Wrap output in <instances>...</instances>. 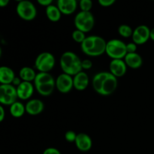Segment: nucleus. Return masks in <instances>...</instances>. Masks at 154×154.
I'll use <instances>...</instances> for the list:
<instances>
[{
	"instance_id": "10",
	"label": "nucleus",
	"mask_w": 154,
	"mask_h": 154,
	"mask_svg": "<svg viewBox=\"0 0 154 154\" xmlns=\"http://www.w3.org/2000/svg\"><path fill=\"white\" fill-rule=\"evenodd\" d=\"M150 29L146 25H140L133 30L132 42L137 45H142L150 40Z\"/></svg>"
},
{
	"instance_id": "18",
	"label": "nucleus",
	"mask_w": 154,
	"mask_h": 154,
	"mask_svg": "<svg viewBox=\"0 0 154 154\" xmlns=\"http://www.w3.org/2000/svg\"><path fill=\"white\" fill-rule=\"evenodd\" d=\"M123 60H124L127 67L133 69H139L140 67H141L143 64L142 57L137 52L127 54Z\"/></svg>"
},
{
	"instance_id": "32",
	"label": "nucleus",
	"mask_w": 154,
	"mask_h": 154,
	"mask_svg": "<svg viewBox=\"0 0 154 154\" xmlns=\"http://www.w3.org/2000/svg\"><path fill=\"white\" fill-rule=\"evenodd\" d=\"M22 80L20 79V78L19 76L18 77H15L14 78V80H13V81H12V85L13 86H14L15 87H18V86L20 85V84H21V83H22Z\"/></svg>"
},
{
	"instance_id": "38",
	"label": "nucleus",
	"mask_w": 154,
	"mask_h": 154,
	"mask_svg": "<svg viewBox=\"0 0 154 154\" xmlns=\"http://www.w3.org/2000/svg\"><path fill=\"white\" fill-rule=\"evenodd\" d=\"M151 1H154V0H151Z\"/></svg>"
},
{
	"instance_id": "2",
	"label": "nucleus",
	"mask_w": 154,
	"mask_h": 154,
	"mask_svg": "<svg viewBox=\"0 0 154 154\" xmlns=\"http://www.w3.org/2000/svg\"><path fill=\"white\" fill-rule=\"evenodd\" d=\"M107 42L99 35L87 36L81 44V51L87 56L96 57L105 53Z\"/></svg>"
},
{
	"instance_id": "25",
	"label": "nucleus",
	"mask_w": 154,
	"mask_h": 154,
	"mask_svg": "<svg viewBox=\"0 0 154 154\" xmlns=\"http://www.w3.org/2000/svg\"><path fill=\"white\" fill-rule=\"evenodd\" d=\"M79 6L82 11H90L93 8L92 0H80Z\"/></svg>"
},
{
	"instance_id": "19",
	"label": "nucleus",
	"mask_w": 154,
	"mask_h": 154,
	"mask_svg": "<svg viewBox=\"0 0 154 154\" xmlns=\"http://www.w3.org/2000/svg\"><path fill=\"white\" fill-rule=\"evenodd\" d=\"M16 77L11 68L6 66H0V84H11Z\"/></svg>"
},
{
	"instance_id": "7",
	"label": "nucleus",
	"mask_w": 154,
	"mask_h": 154,
	"mask_svg": "<svg viewBox=\"0 0 154 154\" xmlns=\"http://www.w3.org/2000/svg\"><path fill=\"white\" fill-rule=\"evenodd\" d=\"M17 14L25 21H32L37 16V8L29 0H23L17 3L16 7Z\"/></svg>"
},
{
	"instance_id": "11",
	"label": "nucleus",
	"mask_w": 154,
	"mask_h": 154,
	"mask_svg": "<svg viewBox=\"0 0 154 154\" xmlns=\"http://www.w3.org/2000/svg\"><path fill=\"white\" fill-rule=\"evenodd\" d=\"M56 88L60 93H68L74 88L73 77L67 74L62 73L55 80Z\"/></svg>"
},
{
	"instance_id": "4",
	"label": "nucleus",
	"mask_w": 154,
	"mask_h": 154,
	"mask_svg": "<svg viewBox=\"0 0 154 154\" xmlns=\"http://www.w3.org/2000/svg\"><path fill=\"white\" fill-rule=\"evenodd\" d=\"M35 89L42 96H50L56 88L54 77L49 72H38L34 81Z\"/></svg>"
},
{
	"instance_id": "8",
	"label": "nucleus",
	"mask_w": 154,
	"mask_h": 154,
	"mask_svg": "<svg viewBox=\"0 0 154 154\" xmlns=\"http://www.w3.org/2000/svg\"><path fill=\"white\" fill-rule=\"evenodd\" d=\"M56 64L55 57L50 52H42L35 60V68L38 72H49Z\"/></svg>"
},
{
	"instance_id": "20",
	"label": "nucleus",
	"mask_w": 154,
	"mask_h": 154,
	"mask_svg": "<svg viewBox=\"0 0 154 154\" xmlns=\"http://www.w3.org/2000/svg\"><path fill=\"white\" fill-rule=\"evenodd\" d=\"M45 14H46L48 19L51 22H58L61 19L62 13L57 5H51L46 7Z\"/></svg>"
},
{
	"instance_id": "22",
	"label": "nucleus",
	"mask_w": 154,
	"mask_h": 154,
	"mask_svg": "<svg viewBox=\"0 0 154 154\" xmlns=\"http://www.w3.org/2000/svg\"><path fill=\"white\" fill-rule=\"evenodd\" d=\"M37 73L31 67L29 66H24L21 68L19 71V77L23 81H27V82H32L35 78Z\"/></svg>"
},
{
	"instance_id": "12",
	"label": "nucleus",
	"mask_w": 154,
	"mask_h": 154,
	"mask_svg": "<svg viewBox=\"0 0 154 154\" xmlns=\"http://www.w3.org/2000/svg\"><path fill=\"white\" fill-rule=\"evenodd\" d=\"M17 88L18 99L23 101L29 100L30 98L32 96L35 90L34 84L27 81H22L20 84Z\"/></svg>"
},
{
	"instance_id": "5",
	"label": "nucleus",
	"mask_w": 154,
	"mask_h": 154,
	"mask_svg": "<svg viewBox=\"0 0 154 154\" xmlns=\"http://www.w3.org/2000/svg\"><path fill=\"white\" fill-rule=\"evenodd\" d=\"M105 54L112 60H123L127 54L126 44L120 39H111L107 42Z\"/></svg>"
},
{
	"instance_id": "39",
	"label": "nucleus",
	"mask_w": 154,
	"mask_h": 154,
	"mask_svg": "<svg viewBox=\"0 0 154 154\" xmlns=\"http://www.w3.org/2000/svg\"><path fill=\"white\" fill-rule=\"evenodd\" d=\"M79 1H80V0H79Z\"/></svg>"
},
{
	"instance_id": "13",
	"label": "nucleus",
	"mask_w": 154,
	"mask_h": 154,
	"mask_svg": "<svg viewBox=\"0 0 154 154\" xmlns=\"http://www.w3.org/2000/svg\"><path fill=\"white\" fill-rule=\"evenodd\" d=\"M75 144L78 150L81 152L90 151L93 147V141L91 137L84 132H81L77 135Z\"/></svg>"
},
{
	"instance_id": "16",
	"label": "nucleus",
	"mask_w": 154,
	"mask_h": 154,
	"mask_svg": "<svg viewBox=\"0 0 154 154\" xmlns=\"http://www.w3.org/2000/svg\"><path fill=\"white\" fill-rule=\"evenodd\" d=\"M57 6L62 14L71 15L78 8V0H57Z\"/></svg>"
},
{
	"instance_id": "28",
	"label": "nucleus",
	"mask_w": 154,
	"mask_h": 154,
	"mask_svg": "<svg viewBox=\"0 0 154 154\" xmlns=\"http://www.w3.org/2000/svg\"><path fill=\"white\" fill-rule=\"evenodd\" d=\"M83 70H89L93 67V63L90 60H84L81 62Z\"/></svg>"
},
{
	"instance_id": "31",
	"label": "nucleus",
	"mask_w": 154,
	"mask_h": 154,
	"mask_svg": "<svg viewBox=\"0 0 154 154\" xmlns=\"http://www.w3.org/2000/svg\"><path fill=\"white\" fill-rule=\"evenodd\" d=\"M37 2L40 5L45 6V7H48V6L52 5V2L54 0H36Z\"/></svg>"
},
{
	"instance_id": "30",
	"label": "nucleus",
	"mask_w": 154,
	"mask_h": 154,
	"mask_svg": "<svg viewBox=\"0 0 154 154\" xmlns=\"http://www.w3.org/2000/svg\"><path fill=\"white\" fill-rule=\"evenodd\" d=\"M42 154H61V152L55 147H48L44 150Z\"/></svg>"
},
{
	"instance_id": "27",
	"label": "nucleus",
	"mask_w": 154,
	"mask_h": 154,
	"mask_svg": "<svg viewBox=\"0 0 154 154\" xmlns=\"http://www.w3.org/2000/svg\"><path fill=\"white\" fill-rule=\"evenodd\" d=\"M137 47H138V45L135 43H134L133 42L126 44V51H127V54L136 53Z\"/></svg>"
},
{
	"instance_id": "14",
	"label": "nucleus",
	"mask_w": 154,
	"mask_h": 154,
	"mask_svg": "<svg viewBox=\"0 0 154 154\" xmlns=\"http://www.w3.org/2000/svg\"><path fill=\"white\" fill-rule=\"evenodd\" d=\"M26 113L31 116L39 115L45 109V104L38 99H29L25 105Z\"/></svg>"
},
{
	"instance_id": "26",
	"label": "nucleus",
	"mask_w": 154,
	"mask_h": 154,
	"mask_svg": "<svg viewBox=\"0 0 154 154\" xmlns=\"http://www.w3.org/2000/svg\"><path fill=\"white\" fill-rule=\"evenodd\" d=\"M78 134L75 133V132L72 130H69L65 134V139L69 143H75V139Z\"/></svg>"
},
{
	"instance_id": "6",
	"label": "nucleus",
	"mask_w": 154,
	"mask_h": 154,
	"mask_svg": "<svg viewBox=\"0 0 154 154\" xmlns=\"http://www.w3.org/2000/svg\"><path fill=\"white\" fill-rule=\"evenodd\" d=\"M74 23L76 29H79L84 33L89 32L95 26V17L91 11L78 12L74 19Z\"/></svg>"
},
{
	"instance_id": "36",
	"label": "nucleus",
	"mask_w": 154,
	"mask_h": 154,
	"mask_svg": "<svg viewBox=\"0 0 154 154\" xmlns=\"http://www.w3.org/2000/svg\"><path fill=\"white\" fill-rule=\"evenodd\" d=\"M2 48L0 47V58L2 57Z\"/></svg>"
},
{
	"instance_id": "23",
	"label": "nucleus",
	"mask_w": 154,
	"mask_h": 154,
	"mask_svg": "<svg viewBox=\"0 0 154 154\" xmlns=\"http://www.w3.org/2000/svg\"><path fill=\"white\" fill-rule=\"evenodd\" d=\"M133 30L134 29H132V27L127 24H122L118 27V33L120 34V35L123 38H126L132 37Z\"/></svg>"
},
{
	"instance_id": "33",
	"label": "nucleus",
	"mask_w": 154,
	"mask_h": 154,
	"mask_svg": "<svg viewBox=\"0 0 154 154\" xmlns=\"http://www.w3.org/2000/svg\"><path fill=\"white\" fill-rule=\"evenodd\" d=\"M5 111L3 108V105H0V123L5 120Z\"/></svg>"
},
{
	"instance_id": "24",
	"label": "nucleus",
	"mask_w": 154,
	"mask_h": 154,
	"mask_svg": "<svg viewBox=\"0 0 154 154\" xmlns=\"http://www.w3.org/2000/svg\"><path fill=\"white\" fill-rule=\"evenodd\" d=\"M72 37L75 42L81 44L87 36H86V33H84V32L79 29H75L72 32Z\"/></svg>"
},
{
	"instance_id": "15",
	"label": "nucleus",
	"mask_w": 154,
	"mask_h": 154,
	"mask_svg": "<svg viewBox=\"0 0 154 154\" xmlns=\"http://www.w3.org/2000/svg\"><path fill=\"white\" fill-rule=\"evenodd\" d=\"M109 72L116 78H121L127 72V66L124 60H112L109 64Z\"/></svg>"
},
{
	"instance_id": "34",
	"label": "nucleus",
	"mask_w": 154,
	"mask_h": 154,
	"mask_svg": "<svg viewBox=\"0 0 154 154\" xmlns=\"http://www.w3.org/2000/svg\"><path fill=\"white\" fill-rule=\"evenodd\" d=\"M10 2V0H0V8L6 7Z\"/></svg>"
},
{
	"instance_id": "21",
	"label": "nucleus",
	"mask_w": 154,
	"mask_h": 154,
	"mask_svg": "<svg viewBox=\"0 0 154 154\" xmlns=\"http://www.w3.org/2000/svg\"><path fill=\"white\" fill-rule=\"evenodd\" d=\"M9 107H10L9 108V112H10L11 115L14 117V118H20L25 114V105H23L21 102L17 101Z\"/></svg>"
},
{
	"instance_id": "35",
	"label": "nucleus",
	"mask_w": 154,
	"mask_h": 154,
	"mask_svg": "<svg viewBox=\"0 0 154 154\" xmlns=\"http://www.w3.org/2000/svg\"><path fill=\"white\" fill-rule=\"evenodd\" d=\"M150 39H151L153 42H154V28L150 29Z\"/></svg>"
},
{
	"instance_id": "29",
	"label": "nucleus",
	"mask_w": 154,
	"mask_h": 154,
	"mask_svg": "<svg viewBox=\"0 0 154 154\" xmlns=\"http://www.w3.org/2000/svg\"><path fill=\"white\" fill-rule=\"evenodd\" d=\"M116 0H98V2L102 7H110L115 3Z\"/></svg>"
},
{
	"instance_id": "17",
	"label": "nucleus",
	"mask_w": 154,
	"mask_h": 154,
	"mask_svg": "<svg viewBox=\"0 0 154 154\" xmlns=\"http://www.w3.org/2000/svg\"><path fill=\"white\" fill-rule=\"evenodd\" d=\"M90 83V78L86 72L81 71L73 76L74 88L78 91H84L87 88Z\"/></svg>"
},
{
	"instance_id": "1",
	"label": "nucleus",
	"mask_w": 154,
	"mask_h": 154,
	"mask_svg": "<svg viewBox=\"0 0 154 154\" xmlns=\"http://www.w3.org/2000/svg\"><path fill=\"white\" fill-rule=\"evenodd\" d=\"M117 78L110 72H98L92 80V86L94 91L103 96H108L114 93L117 90Z\"/></svg>"
},
{
	"instance_id": "37",
	"label": "nucleus",
	"mask_w": 154,
	"mask_h": 154,
	"mask_svg": "<svg viewBox=\"0 0 154 154\" xmlns=\"http://www.w3.org/2000/svg\"><path fill=\"white\" fill-rule=\"evenodd\" d=\"M14 1H16V2H21V1H23V0H14Z\"/></svg>"
},
{
	"instance_id": "9",
	"label": "nucleus",
	"mask_w": 154,
	"mask_h": 154,
	"mask_svg": "<svg viewBox=\"0 0 154 154\" xmlns=\"http://www.w3.org/2000/svg\"><path fill=\"white\" fill-rule=\"evenodd\" d=\"M17 88L12 84H0V105L10 106L17 101Z\"/></svg>"
},
{
	"instance_id": "3",
	"label": "nucleus",
	"mask_w": 154,
	"mask_h": 154,
	"mask_svg": "<svg viewBox=\"0 0 154 154\" xmlns=\"http://www.w3.org/2000/svg\"><path fill=\"white\" fill-rule=\"evenodd\" d=\"M82 60L75 53L72 51H66L60 57V63L63 73L67 74L71 76H75L83 71L81 66Z\"/></svg>"
}]
</instances>
